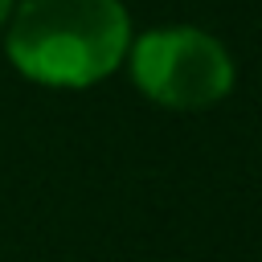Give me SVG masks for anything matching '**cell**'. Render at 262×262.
<instances>
[{"mask_svg": "<svg viewBox=\"0 0 262 262\" xmlns=\"http://www.w3.org/2000/svg\"><path fill=\"white\" fill-rule=\"evenodd\" d=\"M127 41L119 0H25L8 29V57L41 86L82 90L119 70Z\"/></svg>", "mask_w": 262, "mask_h": 262, "instance_id": "cell-1", "label": "cell"}, {"mask_svg": "<svg viewBox=\"0 0 262 262\" xmlns=\"http://www.w3.org/2000/svg\"><path fill=\"white\" fill-rule=\"evenodd\" d=\"M135 86L168 111H205L233 90V61L201 29H151L131 49Z\"/></svg>", "mask_w": 262, "mask_h": 262, "instance_id": "cell-2", "label": "cell"}, {"mask_svg": "<svg viewBox=\"0 0 262 262\" xmlns=\"http://www.w3.org/2000/svg\"><path fill=\"white\" fill-rule=\"evenodd\" d=\"M8 8H12V0H0V20L8 16Z\"/></svg>", "mask_w": 262, "mask_h": 262, "instance_id": "cell-3", "label": "cell"}]
</instances>
